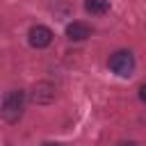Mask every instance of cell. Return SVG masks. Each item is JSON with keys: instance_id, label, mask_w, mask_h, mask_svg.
<instances>
[{"instance_id": "6da1fadb", "label": "cell", "mask_w": 146, "mask_h": 146, "mask_svg": "<svg viewBox=\"0 0 146 146\" xmlns=\"http://www.w3.org/2000/svg\"><path fill=\"white\" fill-rule=\"evenodd\" d=\"M23 110H25V91H21V89L7 91L2 98V105H0V116L7 123H16V121H21Z\"/></svg>"}, {"instance_id": "7a4b0ae2", "label": "cell", "mask_w": 146, "mask_h": 146, "mask_svg": "<svg viewBox=\"0 0 146 146\" xmlns=\"http://www.w3.org/2000/svg\"><path fill=\"white\" fill-rule=\"evenodd\" d=\"M107 66L119 78H130L135 71V55L130 50H114L107 59Z\"/></svg>"}, {"instance_id": "3957f363", "label": "cell", "mask_w": 146, "mask_h": 146, "mask_svg": "<svg viewBox=\"0 0 146 146\" xmlns=\"http://www.w3.org/2000/svg\"><path fill=\"white\" fill-rule=\"evenodd\" d=\"M30 98H32L34 105H50V103H55V98H57V89H55L52 82L41 80V82H36V84L32 87Z\"/></svg>"}, {"instance_id": "277c9868", "label": "cell", "mask_w": 146, "mask_h": 146, "mask_svg": "<svg viewBox=\"0 0 146 146\" xmlns=\"http://www.w3.org/2000/svg\"><path fill=\"white\" fill-rule=\"evenodd\" d=\"M52 36H55L52 30H50L48 25H41V23L32 25L30 32H27V41H30L32 48H48V46L52 43Z\"/></svg>"}, {"instance_id": "5b68a950", "label": "cell", "mask_w": 146, "mask_h": 146, "mask_svg": "<svg viewBox=\"0 0 146 146\" xmlns=\"http://www.w3.org/2000/svg\"><path fill=\"white\" fill-rule=\"evenodd\" d=\"M89 36H91V27H89L87 23L73 21V23L66 25V39H71V41H84V39H89Z\"/></svg>"}, {"instance_id": "8992f818", "label": "cell", "mask_w": 146, "mask_h": 146, "mask_svg": "<svg viewBox=\"0 0 146 146\" xmlns=\"http://www.w3.org/2000/svg\"><path fill=\"white\" fill-rule=\"evenodd\" d=\"M84 11L91 16H103L110 11V0H84Z\"/></svg>"}, {"instance_id": "52a82bcc", "label": "cell", "mask_w": 146, "mask_h": 146, "mask_svg": "<svg viewBox=\"0 0 146 146\" xmlns=\"http://www.w3.org/2000/svg\"><path fill=\"white\" fill-rule=\"evenodd\" d=\"M139 100H141V103H146V82H144V84H139Z\"/></svg>"}, {"instance_id": "ba28073f", "label": "cell", "mask_w": 146, "mask_h": 146, "mask_svg": "<svg viewBox=\"0 0 146 146\" xmlns=\"http://www.w3.org/2000/svg\"><path fill=\"white\" fill-rule=\"evenodd\" d=\"M114 146H137V141H132V139H121V141H116Z\"/></svg>"}, {"instance_id": "9c48e42d", "label": "cell", "mask_w": 146, "mask_h": 146, "mask_svg": "<svg viewBox=\"0 0 146 146\" xmlns=\"http://www.w3.org/2000/svg\"><path fill=\"white\" fill-rule=\"evenodd\" d=\"M43 146H62V144H57V141H46Z\"/></svg>"}]
</instances>
